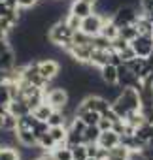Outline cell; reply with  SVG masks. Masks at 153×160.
Masks as SVG:
<instances>
[{"mask_svg":"<svg viewBox=\"0 0 153 160\" xmlns=\"http://www.w3.org/2000/svg\"><path fill=\"white\" fill-rule=\"evenodd\" d=\"M4 38H8V32H6V30H2V28H0V40H4Z\"/></svg>","mask_w":153,"mask_h":160,"instance_id":"obj_28","label":"cell"},{"mask_svg":"<svg viewBox=\"0 0 153 160\" xmlns=\"http://www.w3.org/2000/svg\"><path fill=\"white\" fill-rule=\"evenodd\" d=\"M134 25H136V28H138L140 34H151L153 32V23L147 17H144V15H138V19H136Z\"/></svg>","mask_w":153,"mask_h":160,"instance_id":"obj_17","label":"cell"},{"mask_svg":"<svg viewBox=\"0 0 153 160\" xmlns=\"http://www.w3.org/2000/svg\"><path fill=\"white\" fill-rule=\"evenodd\" d=\"M97 143H98V147H102V149L108 151V149L115 147L117 143H121V136H119L115 130H104V132H100Z\"/></svg>","mask_w":153,"mask_h":160,"instance_id":"obj_11","label":"cell"},{"mask_svg":"<svg viewBox=\"0 0 153 160\" xmlns=\"http://www.w3.org/2000/svg\"><path fill=\"white\" fill-rule=\"evenodd\" d=\"M113 49H98L95 47L93 53H91V60H89V66H95V68H102L104 64L112 62L113 58Z\"/></svg>","mask_w":153,"mask_h":160,"instance_id":"obj_8","label":"cell"},{"mask_svg":"<svg viewBox=\"0 0 153 160\" xmlns=\"http://www.w3.org/2000/svg\"><path fill=\"white\" fill-rule=\"evenodd\" d=\"M15 138H17V143L21 147H34L38 145V138L32 130L29 128H15Z\"/></svg>","mask_w":153,"mask_h":160,"instance_id":"obj_12","label":"cell"},{"mask_svg":"<svg viewBox=\"0 0 153 160\" xmlns=\"http://www.w3.org/2000/svg\"><path fill=\"white\" fill-rule=\"evenodd\" d=\"M97 126L100 128V132H104V130H112L113 122H112L110 119H106V117H102V115H100V119H98V124H97Z\"/></svg>","mask_w":153,"mask_h":160,"instance_id":"obj_24","label":"cell"},{"mask_svg":"<svg viewBox=\"0 0 153 160\" xmlns=\"http://www.w3.org/2000/svg\"><path fill=\"white\" fill-rule=\"evenodd\" d=\"M2 115H4V113H0V128H2Z\"/></svg>","mask_w":153,"mask_h":160,"instance_id":"obj_30","label":"cell"},{"mask_svg":"<svg viewBox=\"0 0 153 160\" xmlns=\"http://www.w3.org/2000/svg\"><path fill=\"white\" fill-rule=\"evenodd\" d=\"M85 160H98V158H95V156H87Z\"/></svg>","mask_w":153,"mask_h":160,"instance_id":"obj_29","label":"cell"},{"mask_svg":"<svg viewBox=\"0 0 153 160\" xmlns=\"http://www.w3.org/2000/svg\"><path fill=\"white\" fill-rule=\"evenodd\" d=\"M130 158V149L123 143H117L115 147L108 149V154H106V160H129Z\"/></svg>","mask_w":153,"mask_h":160,"instance_id":"obj_14","label":"cell"},{"mask_svg":"<svg viewBox=\"0 0 153 160\" xmlns=\"http://www.w3.org/2000/svg\"><path fill=\"white\" fill-rule=\"evenodd\" d=\"M38 72H40V75L45 79L47 83H51V81H55V79L59 77V72H61V62H57L55 58H42V60H38Z\"/></svg>","mask_w":153,"mask_h":160,"instance_id":"obj_7","label":"cell"},{"mask_svg":"<svg viewBox=\"0 0 153 160\" xmlns=\"http://www.w3.org/2000/svg\"><path fill=\"white\" fill-rule=\"evenodd\" d=\"M119 58H121V62H129V60H132L134 57H136V53H134V49L129 45V47H125V49H121V51H117L115 53Z\"/></svg>","mask_w":153,"mask_h":160,"instance_id":"obj_22","label":"cell"},{"mask_svg":"<svg viewBox=\"0 0 153 160\" xmlns=\"http://www.w3.org/2000/svg\"><path fill=\"white\" fill-rule=\"evenodd\" d=\"M8 49H13L12 43H10V40H8V38L0 40V53H4V51H8Z\"/></svg>","mask_w":153,"mask_h":160,"instance_id":"obj_25","label":"cell"},{"mask_svg":"<svg viewBox=\"0 0 153 160\" xmlns=\"http://www.w3.org/2000/svg\"><path fill=\"white\" fill-rule=\"evenodd\" d=\"M102 25H104V17L100 15V13H91V15H87V17H83L82 19V27H80V30L83 32V34H87V36H91V38H95V36H98L100 34V30H102Z\"/></svg>","mask_w":153,"mask_h":160,"instance_id":"obj_5","label":"cell"},{"mask_svg":"<svg viewBox=\"0 0 153 160\" xmlns=\"http://www.w3.org/2000/svg\"><path fill=\"white\" fill-rule=\"evenodd\" d=\"M70 13L78 15V17H87L91 13H95V4L91 0H72L70 4Z\"/></svg>","mask_w":153,"mask_h":160,"instance_id":"obj_9","label":"cell"},{"mask_svg":"<svg viewBox=\"0 0 153 160\" xmlns=\"http://www.w3.org/2000/svg\"><path fill=\"white\" fill-rule=\"evenodd\" d=\"M98 75H100V79L106 85H117V77H119L117 64H113V62L104 64L102 68H98Z\"/></svg>","mask_w":153,"mask_h":160,"instance_id":"obj_10","label":"cell"},{"mask_svg":"<svg viewBox=\"0 0 153 160\" xmlns=\"http://www.w3.org/2000/svg\"><path fill=\"white\" fill-rule=\"evenodd\" d=\"M142 81H144V83H149V85H153V68L149 70V73H147V77H145V79H142Z\"/></svg>","mask_w":153,"mask_h":160,"instance_id":"obj_27","label":"cell"},{"mask_svg":"<svg viewBox=\"0 0 153 160\" xmlns=\"http://www.w3.org/2000/svg\"><path fill=\"white\" fill-rule=\"evenodd\" d=\"M0 160H21V156H19V151H15L10 145H4L0 149Z\"/></svg>","mask_w":153,"mask_h":160,"instance_id":"obj_20","label":"cell"},{"mask_svg":"<svg viewBox=\"0 0 153 160\" xmlns=\"http://www.w3.org/2000/svg\"><path fill=\"white\" fill-rule=\"evenodd\" d=\"M130 47L134 49L136 57L147 58V57L153 53V36H151V34H138V36L130 42Z\"/></svg>","mask_w":153,"mask_h":160,"instance_id":"obj_6","label":"cell"},{"mask_svg":"<svg viewBox=\"0 0 153 160\" xmlns=\"http://www.w3.org/2000/svg\"><path fill=\"white\" fill-rule=\"evenodd\" d=\"M112 108L119 113L121 119H125L129 113H134V111H140L142 108V100H140V92L134 89V87H125L119 96L113 100Z\"/></svg>","mask_w":153,"mask_h":160,"instance_id":"obj_1","label":"cell"},{"mask_svg":"<svg viewBox=\"0 0 153 160\" xmlns=\"http://www.w3.org/2000/svg\"><path fill=\"white\" fill-rule=\"evenodd\" d=\"M0 2H6V0H0Z\"/></svg>","mask_w":153,"mask_h":160,"instance_id":"obj_31","label":"cell"},{"mask_svg":"<svg viewBox=\"0 0 153 160\" xmlns=\"http://www.w3.org/2000/svg\"><path fill=\"white\" fill-rule=\"evenodd\" d=\"M15 64H17V53H15V49H8L4 53H0V72H2V73L13 70Z\"/></svg>","mask_w":153,"mask_h":160,"instance_id":"obj_13","label":"cell"},{"mask_svg":"<svg viewBox=\"0 0 153 160\" xmlns=\"http://www.w3.org/2000/svg\"><path fill=\"white\" fill-rule=\"evenodd\" d=\"M72 160H85L87 154V143H78V145H72Z\"/></svg>","mask_w":153,"mask_h":160,"instance_id":"obj_18","label":"cell"},{"mask_svg":"<svg viewBox=\"0 0 153 160\" xmlns=\"http://www.w3.org/2000/svg\"><path fill=\"white\" fill-rule=\"evenodd\" d=\"M40 4V0H17V8L21 10H30V8H36Z\"/></svg>","mask_w":153,"mask_h":160,"instance_id":"obj_23","label":"cell"},{"mask_svg":"<svg viewBox=\"0 0 153 160\" xmlns=\"http://www.w3.org/2000/svg\"><path fill=\"white\" fill-rule=\"evenodd\" d=\"M30 113H32V115H34L38 121H45V122H47L49 115L53 113V108H51V106H49V104L44 100V102H40L36 108H32V111H30Z\"/></svg>","mask_w":153,"mask_h":160,"instance_id":"obj_15","label":"cell"},{"mask_svg":"<svg viewBox=\"0 0 153 160\" xmlns=\"http://www.w3.org/2000/svg\"><path fill=\"white\" fill-rule=\"evenodd\" d=\"M44 100L53 109H64L68 106V102H70V94H68V91L64 87H55V89H51V91L45 92Z\"/></svg>","mask_w":153,"mask_h":160,"instance_id":"obj_4","label":"cell"},{"mask_svg":"<svg viewBox=\"0 0 153 160\" xmlns=\"http://www.w3.org/2000/svg\"><path fill=\"white\" fill-rule=\"evenodd\" d=\"M98 136H100V128L97 124L85 126V130H83V143H97Z\"/></svg>","mask_w":153,"mask_h":160,"instance_id":"obj_16","label":"cell"},{"mask_svg":"<svg viewBox=\"0 0 153 160\" xmlns=\"http://www.w3.org/2000/svg\"><path fill=\"white\" fill-rule=\"evenodd\" d=\"M10 12H12V8H10L6 2H0V17H6Z\"/></svg>","mask_w":153,"mask_h":160,"instance_id":"obj_26","label":"cell"},{"mask_svg":"<svg viewBox=\"0 0 153 160\" xmlns=\"http://www.w3.org/2000/svg\"><path fill=\"white\" fill-rule=\"evenodd\" d=\"M72 36H74V30L66 25L64 19L53 23V25L49 27V30H47V42H49L51 45L61 47L62 51L72 45Z\"/></svg>","mask_w":153,"mask_h":160,"instance_id":"obj_2","label":"cell"},{"mask_svg":"<svg viewBox=\"0 0 153 160\" xmlns=\"http://www.w3.org/2000/svg\"><path fill=\"white\" fill-rule=\"evenodd\" d=\"M140 12L134 8V4H125V6H119L115 10V13L112 15L113 23L121 28V27H127V25H134L136 19H138Z\"/></svg>","mask_w":153,"mask_h":160,"instance_id":"obj_3","label":"cell"},{"mask_svg":"<svg viewBox=\"0 0 153 160\" xmlns=\"http://www.w3.org/2000/svg\"><path fill=\"white\" fill-rule=\"evenodd\" d=\"M138 34H140V32H138L136 25H127V27H121V28H119V36L125 38L127 42H132Z\"/></svg>","mask_w":153,"mask_h":160,"instance_id":"obj_19","label":"cell"},{"mask_svg":"<svg viewBox=\"0 0 153 160\" xmlns=\"http://www.w3.org/2000/svg\"><path fill=\"white\" fill-rule=\"evenodd\" d=\"M151 36H153V32H151Z\"/></svg>","mask_w":153,"mask_h":160,"instance_id":"obj_32","label":"cell"},{"mask_svg":"<svg viewBox=\"0 0 153 160\" xmlns=\"http://www.w3.org/2000/svg\"><path fill=\"white\" fill-rule=\"evenodd\" d=\"M66 25L76 32V30H80V27H82V17H78V15H74V13H68L66 15Z\"/></svg>","mask_w":153,"mask_h":160,"instance_id":"obj_21","label":"cell"}]
</instances>
